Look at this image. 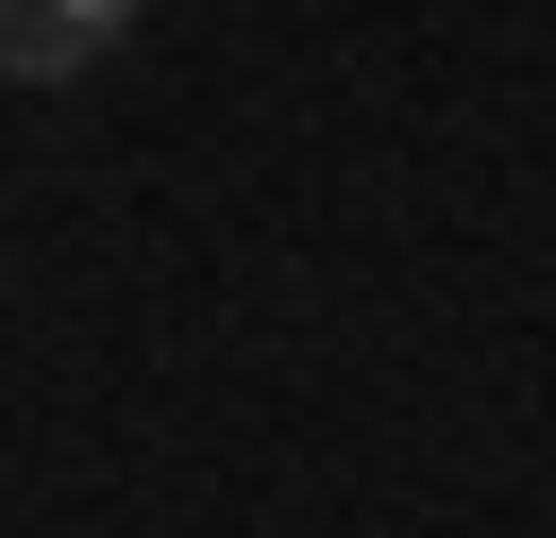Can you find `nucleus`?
Returning a JSON list of instances; mask_svg holds the SVG:
<instances>
[{
    "label": "nucleus",
    "instance_id": "f257e3e1",
    "mask_svg": "<svg viewBox=\"0 0 556 538\" xmlns=\"http://www.w3.org/2000/svg\"><path fill=\"white\" fill-rule=\"evenodd\" d=\"M136 34V0H0V85H85Z\"/></svg>",
    "mask_w": 556,
    "mask_h": 538
}]
</instances>
